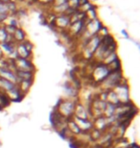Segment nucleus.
<instances>
[{
    "label": "nucleus",
    "instance_id": "20e7f679",
    "mask_svg": "<svg viewBox=\"0 0 140 148\" xmlns=\"http://www.w3.org/2000/svg\"><path fill=\"white\" fill-rule=\"evenodd\" d=\"M7 38H8L7 31L5 30V27L1 26V27H0V41L6 42V41H7Z\"/></svg>",
    "mask_w": 140,
    "mask_h": 148
},
{
    "label": "nucleus",
    "instance_id": "6e6552de",
    "mask_svg": "<svg viewBox=\"0 0 140 148\" xmlns=\"http://www.w3.org/2000/svg\"><path fill=\"white\" fill-rule=\"evenodd\" d=\"M89 2H90V0H79V9L84 7L86 4H88Z\"/></svg>",
    "mask_w": 140,
    "mask_h": 148
},
{
    "label": "nucleus",
    "instance_id": "39448f33",
    "mask_svg": "<svg viewBox=\"0 0 140 148\" xmlns=\"http://www.w3.org/2000/svg\"><path fill=\"white\" fill-rule=\"evenodd\" d=\"M53 2H54V0H38V4H41L43 6H50V7H52L53 5Z\"/></svg>",
    "mask_w": 140,
    "mask_h": 148
},
{
    "label": "nucleus",
    "instance_id": "9d476101",
    "mask_svg": "<svg viewBox=\"0 0 140 148\" xmlns=\"http://www.w3.org/2000/svg\"><path fill=\"white\" fill-rule=\"evenodd\" d=\"M10 1H12V0H0V2H2V3H8V2H10Z\"/></svg>",
    "mask_w": 140,
    "mask_h": 148
},
{
    "label": "nucleus",
    "instance_id": "1a4fd4ad",
    "mask_svg": "<svg viewBox=\"0 0 140 148\" xmlns=\"http://www.w3.org/2000/svg\"><path fill=\"white\" fill-rule=\"evenodd\" d=\"M121 33H122V34H123V35H124V36H125V37H126L127 38H129V34H128V33H127V31H126V30H122V31H121Z\"/></svg>",
    "mask_w": 140,
    "mask_h": 148
},
{
    "label": "nucleus",
    "instance_id": "423d86ee",
    "mask_svg": "<svg viewBox=\"0 0 140 148\" xmlns=\"http://www.w3.org/2000/svg\"><path fill=\"white\" fill-rule=\"evenodd\" d=\"M9 16H10V14H8V13H3V14H0V25L3 24V22H5L6 20L8 19Z\"/></svg>",
    "mask_w": 140,
    "mask_h": 148
},
{
    "label": "nucleus",
    "instance_id": "0eeeda50",
    "mask_svg": "<svg viewBox=\"0 0 140 148\" xmlns=\"http://www.w3.org/2000/svg\"><path fill=\"white\" fill-rule=\"evenodd\" d=\"M3 13H8V9H7V6H6L5 3H2L0 2V14H3Z\"/></svg>",
    "mask_w": 140,
    "mask_h": 148
},
{
    "label": "nucleus",
    "instance_id": "9b49d317",
    "mask_svg": "<svg viewBox=\"0 0 140 148\" xmlns=\"http://www.w3.org/2000/svg\"><path fill=\"white\" fill-rule=\"evenodd\" d=\"M0 27H1V25H0Z\"/></svg>",
    "mask_w": 140,
    "mask_h": 148
},
{
    "label": "nucleus",
    "instance_id": "7ed1b4c3",
    "mask_svg": "<svg viewBox=\"0 0 140 148\" xmlns=\"http://www.w3.org/2000/svg\"><path fill=\"white\" fill-rule=\"evenodd\" d=\"M13 35H14V38H16V40H18V41L24 40H25V37H26L25 32L23 31L21 28H16V31H14V33Z\"/></svg>",
    "mask_w": 140,
    "mask_h": 148
},
{
    "label": "nucleus",
    "instance_id": "f257e3e1",
    "mask_svg": "<svg viewBox=\"0 0 140 148\" xmlns=\"http://www.w3.org/2000/svg\"><path fill=\"white\" fill-rule=\"evenodd\" d=\"M55 23L56 26H59V27H67L70 25V16H68L65 14H57Z\"/></svg>",
    "mask_w": 140,
    "mask_h": 148
},
{
    "label": "nucleus",
    "instance_id": "f03ea898",
    "mask_svg": "<svg viewBox=\"0 0 140 148\" xmlns=\"http://www.w3.org/2000/svg\"><path fill=\"white\" fill-rule=\"evenodd\" d=\"M6 6H7L9 14H16L17 8H18L16 1H14V0H12V1L6 3Z\"/></svg>",
    "mask_w": 140,
    "mask_h": 148
}]
</instances>
